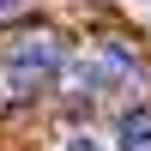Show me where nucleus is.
I'll return each mask as SVG.
<instances>
[{"instance_id":"nucleus-4","label":"nucleus","mask_w":151,"mask_h":151,"mask_svg":"<svg viewBox=\"0 0 151 151\" xmlns=\"http://www.w3.org/2000/svg\"><path fill=\"white\" fill-rule=\"evenodd\" d=\"M18 6H24V0H0V18H6V12H18Z\"/></svg>"},{"instance_id":"nucleus-1","label":"nucleus","mask_w":151,"mask_h":151,"mask_svg":"<svg viewBox=\"0 0 151 151\" xmlns=\"http://www.w3.org/2000/svg\"><path fill=\"white\" fill-rule=\"evenodd\" d=\"M60 67H67V48L55 36H42V30L6 42V55H0V73H6L12 91H42L48 79H60Z\"/></svg>"},{"instance_id":"nucleus-2","label":"nucleus","mask_w":151,"mask_h":151,"mask_svg":"<svg viewBox=\"0 0 151 151\" xmlns=\"http://www.w3.org/2000/svg\"><path fill=\"white\" fill-rule=\"evenodd\" d=\"M115 139H121V151H151V109H127L115 121Z\"/></svg>"},{"instance_id":"nucleus-3","label":"nucleus","mask_w":151,"mask_h":151,"mask_svg":"<svg viewBox=\"0 0 151 151\" xmlns=\"http://www.w3.org/2000/svg\"><path fill=\"white\" fill-rule=\"evenodd\" d=\"M67 151H109V145L97 139V133H73V139H67Z\"/></svg>"}]
</instances>
